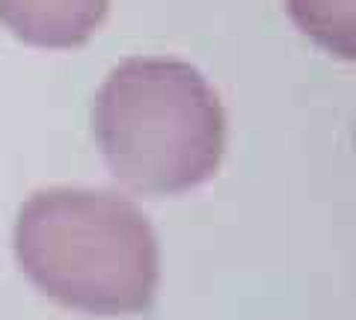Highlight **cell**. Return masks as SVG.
I'll return each instance as SVG.
<instances>
[{"label":"cell","instance_id":"1","mask_svg":"<svg viewBox=\"0 0 356 320\" xmlns=\"http://www.w3.org/2000/svg\"><path fill=\"white\" fill-rule=\"evenodd\" d=\"M15 261L42 296L95 317H131L154 305L161 246L131 199L113 190L51 187L15 219Z\"/></svg>","mask_w":356,"mask_h":320},{"label":"cell","instance_id":"3","mask_svg":"<svg viewBox=\"0 0 356 320\" xmlns=\"http://www.w3.org/2000/svg\"><path fill=\"white\" fill-rule=\"evenodd\" d=\"M110 0H0V24L42 51L86 45L104 24Z\"/></svg>","mask_w":356,"mask_h":320},{"label":"cell","instance_id":"2","mask_svg":"<svg viewBox=\"0 0 356 320\" xmlns=\"http://www.w3.org/2000/svg\"><path fill=\"white\" fill-rule=\"evenodd\" d=\"M92 134L119 187L143 199H166L217 175L226 113L214 86L191 62L134 57L98 90Z\"/></svg>","mask_w":356,"mask_h":320},{"label":"cell","instance_id":"4","mask_svg":"<svg viewBox=\"0 0 356 320\" xmlns=\"http://www.w3.org/2000/svg\"><path fill=\"white\" fill-rule=\"evenodd\" d=\"M294 24L341 60L356 57V0H285Z\"/></svg>","mask_w":356,"mask_h":320}]
</instances>
